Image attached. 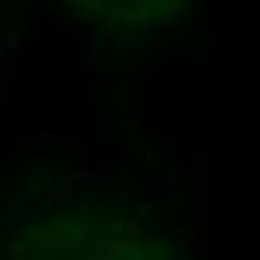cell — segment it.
I'll use <instances>...</instances> for the list:
<instances>
[{
  "label": "cell",
  "mask_w": 260,
  "mask_h": 260,
  "mask_svg": "<svg viewBox=\"0 0 260 260\" xmlns=\"http://www.w3.org/2000/svg\"><path fill=\"white\" fill-rule=\"evenodd\" d=\"M123 180H126V174L117 170V167H111V170H96L99 186H123Z\"/></svg>",
  "instance_id": "obj_3"
},
{
  "label": "cell",
  "mask_w": 260,
  "mask_h": 260,
  "mask_svg": "<svg viewBox=\"0 0 260 260\" xmlns=\"http://www.w3.org/2000/svg\"><path fill=\"white\" fill-rule=\"evenodd\" d=\"M144 3H159V0H144Z\"/></svg>",
  "instance_id": "obj_19"
},
{
  "label": "cell",
  "mask_w": 260,
  "mask_h": 260,
  "mask_svg": "<svg viewBox=\"0 0 260 260\" xmlns=\"http://www.w3.org/2000/svg\"><path fill=\"white\" fill-rule=\"evenodd\" d=\"M54 197H57V203H72V200H75V183H66Z\"/></svg>",
  "instance_id": "obj_7"
},
{
  "label": "cell",
  "mask_w": 260,
  "mask_h": 260,
  "mask_svg": "<svg viewBox=\"0 0 260 260\" xmlns=\"http://www.w3.org/2000/svg\"><path fill=\"white\" fill-rule=\"evenodd\" d=\"M212 78H215V69H203V66L197 69V81H212Z\"/></svg>",
  "instance_id": "obj_11"
},
{
  "label": "cell",
  "mask_w": 260,
  "mask_h": 260,
  "mask_svg": "<svg viewBox=\"0 0 260 260\" xmlns=\"http://www.w3.org/2000/svg\"><path fill=\"white\" fill-rule=\"evenodd\" d=\"M9 48H6V39H3V33H0V63H9Z\"/></svg>",
  "instance_id": "obj_13"
},
{
  "label": "cell",
  "mask_w": 260,
  "mask_h": 260,
  "mask_svg": "<svg viewBox=\"0 0 260 260\" xmlns=\"http://www.w3.org/2000/svg\"><path fill=\"white\" fill-rule=\"evenodd\" d=\"M183 174H186V170H183V167H180V164H174V170H170V180H180V177H183Z\"/></svg>",
  "instance_id": "obj_17"
},
{
  "label": "cell",
  "mask_w": 260,
  "mask_h": 260,
  "mask_svg": "<svg viewBox=\"0 0 260 260\" xmlns=\"http://www.w3.org/2000/svg\"><path fill=\"white\" fill-rule=\"evenodd\" d=\"M144 159H147V164H156V159H159V153H156V150H147V156H144Z\"/></svg>",
  "instance_id": "obj_16"
},
{
  "label": "cell",
  "mask_w": 260,
  "mask_h": 260,
  "mask_svg": "<svg viewBox=\"0 0 260 260\" xmlns=\"http://www.w3.org/2000/svg\"><path fill=\"white\" fill-rule=\"evenodd\" d=\"M12 141H15V150H24V147H27V135H24V132H15Z\"/></svg>",
  "instance_id": "obj_12"
},
{
  "label": "cell",
  "mask_w": 260,
  "mask_h": 260,
  "mask_svg": "<svg viewBox=\"0 0 260 260\" xmlns=\"http://www.w3.org/2000/svg\"><path fill=\"white\" fill-rule=\"evenodd\" d=\"M105 18H108V27H114V24L123 18V9H120L117 3H111V6H108V12H105Z\"/></svg>",
  "instance_id": "obj_8"
},
{
  "label": "cell",
  "mask_w": 260,
  "mask_h": 260,
  "mask_svg": "<svg viewBox=\"0 0 260 260\" xmlns=\"http://www.w3.org/2000/svg\"><path fill=\"white\" fill-rule=\"evenodd\" d=\"M87 228H90V219H87V215H81V219H78L75 225H69L66 230L72 233V239H75V242H81V239L87 236Z\"/></svg>",
  "instance_id": "obj_4"
},
{
  "label": "cell",
  "mask_w": 260,
  "mask_h": 260,
  "mask_svg": "<svg viewBox=\"0 0 260 260\" xmlns=\"http://www.w3.org/2000/svg\"><path fill=\"white\" fill-rule=\"evenodd\" d=\"M9 248H12V254H21V251H24V245H21V242H12Z\"/></svg>",
  "instance_id": "obj_18"
},
{
  "label": "cell",
  "mask_w": 260,
  "mask_h": 260,
  "mask_svg": "<svg viewBox=\"0 0 260 260\" xmlns=\"http://www.w3.org/2000/svg\"><path fill=\"white\" fill-rule=\"evenodd\" d=\"M51 39H54V36H48V33H33L30 36L33 45H51Z\"/></svg>",
  "instance_id": "obj_9"
},
{
  "label": "cell",
  "mask_w": 260,
  "mask_h": 260,
  "mask_svg": "<svg viewBox=\"0 0 260 260\" xmlns=\"http://www.w3.org/2000/svg\"><path fill=\"white\" fill-rule=\"evenodd\" d=\"M78 66L87 69V75L105 72V36L93 33L90 27L78 33Z\"/></svg>",
  "instance_id": "obj_1"
},
{
  "label": "cell",
  "mask_w": 260,
  "mask_h": 260,
  "mask_svg": "<svg viewBox=\"0 0 260 260\" xmlns=\"http://www.w3.org/2000/svg\"><path fill=\"white\" fill-rule=\"evenodd\" d=\"M24 6H27V15H30V21H36V9H39V0H24Z\"/></svg>",
  "instance_id": "obj_14"
},
{
  "label": "cell",
  "mask_w": 260,
  "mask_h": 260,
  "mask_svg": "<svg viewBox=\"0 0 260 260\" xmlns=\"http://www.w3.org/2000/svg\"><path fill=\"white\" fill-rule=\"evenodd\" d=\"M63 33H81V30H78V18H72V15L63 18V21H60V27L51 33V36H63Z\"/></svg>",
  "instance_id": "obj_5"
},
{
  "label": "cell",
  "mask_w": 260,
  "mask_h": 260,
  "mask_svg": "<svg viewBox=\"0 0 260 260\" xmlns=\"http://www.w3.org/2000/svg\"><path fill=\"white\" fill-rule=\"evenodd\" d=\"M120 228L126 230V233H129L132 239H135V236H141V228H138V225H135V222H129V219H126V222H123V225H120Z\"/></svg>",
  "instance_id": "obj_10"
},
{
  "label": "cell",
  "mask_w": 260,
  "mask_h": 260,
  "mask_svg": "<svg viewBox=\"0 0 260 260\" xmlns=\"http://www.w3.org/2000/svg\"><path fill=\"white\" fill-rule=\"evenodd\" d=\"M12 84H15V69H12L9 63H0V108H6V105H9Z\"/></svg>",
  "instance_id": "obj_2"
},
{
  "label": "cell",
  "mask_w": 260,
  "mask_h": 260,
  "mask_svg": "<svg viewBox=\"0 0 260 260\" xmlns=\"http://www.w3.org/2000/svg\"><path fill=\"white\" fill-rule=\"evenodd\" d=\"M135 72H138V69H135V66L126 60V63H123V75H126V78H135Z\"/></svg>",
  "instance_id": "obj_15"
},
{
  "label": "cell",
  "mask_w": 260,
  "mask_h": 260,
  "mask_svg": "<svg viewBox=\"0 0 260 260\" xmlns=\"http://www.w3.org/2000/svg\"><path fill=\"white\" fill-rule=\"evenodd\" d=\"M96 96H105V93H99L96 84H93V81H87V84H84V105H87V108H93V105H96Z\"/></svg>",
  "instance_id": "obj_6"
},
{
  "label": "cell",
  "mask_w": 260,
  "mask_h": 260,
  "mask_svg": "<svg viewBox=\"0 0 260 260\" xmlns=\"http://www.w3.org/2000/svg\"><path fill=\"white\" fill-rule=\"evenodd\" d=\"M12 260H21V257H18V254H15V257H12Z\"/></svg>",
  "instance_id": "obj_20"
}]
</instances>
